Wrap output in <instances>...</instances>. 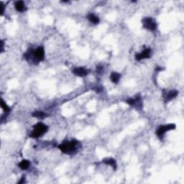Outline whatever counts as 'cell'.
Returning <instances> with one entry per match:
<instances>
[{
    "label": "cell",
    "mask_w": 184,
    "mask_h": 184,
    "mask_svg": "<svg viewBox=\"0 0 184 184\" xmlns=\"http://www.w3.org/2000/svg\"><path fill=\"white\" fill-rule=\"evenodd\" d=\"M25 55L27 58H32L34 62H41L43 61L44 58H45V50H44L43 47L40 46L36 48L35 51L28 52Z\"/></svg>",
    "instance_id": "6da1fadb"
},
{
    "label": "cell",
    "mask_w": 184,
    "mask_h": 184,
    "mask_svg": "<svg viewBox=\"0 0 184 184\" xmlns=\"http://www.w3.org/2000/svg\"><path fill=\"white\" fill-rule=\"evenodd\" d=\"M77 144L78 142L75 140H73L71 141H65V142H62L58 146V148L63 153L71 154L73 153L76 149Z\"/></svg>",
    "instance_id": "7a4b0ae2"
},
{
    "label": "cell",
    "mask_w": 184,
    "mask_h": 184,
    "mask_svg": "<svg viewBox=\"0 0 184 184\" xmlns=\"http://www.w3.org/2000/svg\"><path fill=\"white\" fill-rule=\"evenodd\" d=\"M47 131H48V127L43 123L39 122L33 126V130L31 132L30 137L33 138H38L44 135Z\"/></svg>",
    "instance_id": "3957f363"
},
{
    "label": "cell",
    "mask_w": 184,
    "mask_h": 184,
    "mask_svg": "<svg viewBox=\"0 0 184 184\" xmlns=\"http://www.w3.org/2000/svg\"><path fill=\"white\" fill-rule=\"evenodd\" d=\"M142 25L145 29L150 31L156 30L157 29V23L152 18H145L142 20Z\"/></svg>",
    "instance_id": "277c9868"
},
{
    "label": "cell",
    "mask_w": 184,
    "mask_h": 184,
    "mask_svg": "<svg viewBox=\"0 0 184 184\" xmlns=\"http://www.w3.org/2000/svg\"><path fill=\"white\" fill-rule=\"evenodd\" d=\"M175 127L176 126H175V124H169V125L160 126L156 131L157 135H158L159 137H162L166 132L172 130V129H175Z\"/></svg>",
    "instance_id": "5b68a950"
},
{
    "label": "cell",
    "mask_w": 184,
    "mask_h": 184,
    "mask_svg": "<svg viewBox=\"0 0 184 184\" xmlns=\"http://www.w3.org/2000/svg\"><path fill=\"white\" fill-rule=\"evenodd\" d=\"M151 49L150 48H145L144 51H142L140 53H137L135 55V59L137 61H140L142 59H146V58H150L151 56Z\"/></svg>",
    "instance_id": "8992f818"
},
{
    "label": "cell",
    "mask_w": 184,
    "mask_h": 184,
    "mask_svg": "<svg viewBox=\"0 0 184 184\" xmlns=\"http://www.w3.org/2000/svg\"><path fill=\"white\" fill-rule=\"evenodd\" d=\"M72 72L74 75H77V76H79V77L86 76L88 73V70L85 68H83V67H78V68H73L72 71Z\"/></svg>",
    "instance_id": "52a82bcc"
},
{
    "label": "cell",
    "mask_w": 184,
    "mask_h": 184,
    "mask_svg": "<svg viewBox=\"0 0 184 184\" xmlns=\"http://www.w3.org/2000/svg\"><path fill=\"white\" fill-rule=\"evenodd\" d=\"M102 162H103L104 163L106 164V165H110V166H112V168H114V170H116L117 169L116 160H115V159H113V158H104V159H103Z\"/></svg>",
    "instance_id": "ba28073f"
},
{
    "label": "cell",
    "mask_w": 184,
    "mask_h": 184,
    "mask_svg": "<svg viewBox=\"0 0 184 184\" xmlns=\"http://www.w3.org/2000/svg\"><path fill=\"white\" fill-rule=\"evenodd\" d=\"M15 7L16 10L20 12H22L27 9L26 7H25V3L22 1H18V2H15Z\"/></svg>",
    "instance_id": "9c48e42d"
},
{
    "label": "cell",
    "mask_w": 184,
    "mask_h": 184,
    "mask_svg": "<svg viewBox=\"0 0 184 184\" xmlns=\"http://www.w3.org/2000/svg\"><path fill=\"white\" fill-rule=\"evenodd\" d=\"M178 94V92L177 91H170L169 92H168V94H166L165 96V101L166 102H170V101L173 100V99H175Z\"/></svg>",
    "instance_id": "30bf717a"
},
{
    "label": "cell",
    "mask_w": 184,
    "mask_h": 184,
    "mask_svg": "<svg viewBox=\"0 0 184 184\" xmlns=\"http://www.w3.org/2000/svg\"><path fill=\"white\" fill-rule=\"evenodd\" d=\"M30 165V162L28 160H23L21 161L19 164H18V166L20 169L23 170V171H25V170H28L29 168Z\"/></svg>",
    "instance_id": "8fae6325"
},
{
    "label": "cell",
    "mask_w": 184,
    "mask_h": 184,
    "mask_svg": "<svg viewBox=\"0 0 184 184\" xmlns=\"http://www.w3.org/2000/svg\"><path fill=\"white\" fill-rule=\"evenodd\" d=\"M87 19H88V20L91 22V23L95 24V25H96V24H99V21H100L99 20V17H97L96 15H95L94 14H89V15H88V16H87Z\"/></svg>",
    "instance_id": "7c38bea8"
},
{
    "label": "cell",
    "mask_w": 184,
    "mask_h": 184,
    "mask_svg": "<svg viewBox=\"0 0 184 184\" xmlns=\"http://www.w3.org/2000/svg\"><path fill=\"white\" fill-rule=\"evenodd\" d=\"M120 78H121L120 73H118L117 72H113L112 73V74H111V76H110L111 81H112L113 83H115V84H117V83L119 82Z\"/></svg>",
    "instance_id": "4fadbf2b"
},
{
    "label": "cell",
    "mask_w": 184,
    "mask_h": 184,
    "mask_svg": "<svg viewBox=\"0 0 184 184\" xmlns=\"http://www.w3.org/2000/svg\"><path fill=\"white\" fill-rule=\"evenodd\" d=\"M32 117H35L38 118V119H42L46 117L47 115L45 113H44L43 112H41V111H36V112L32 113Z\"/></svg>",
    "instance_id": "5bb4252c"
},
{
    "label": "cell",
    "mask_w": 184,
    "mask_h": 184,
    "mask_svg": "<svg viewBox=\"0 0 184 184\" xmlns=\"http://www.w3.org/2000/svg\"><path fill=\"white\" fill-rule=\"evenodd\" d=\"M1 106L3 109L4 112H6V113H8V112H10V108L7 106L6 103L5 102V101L2 99V102H1Z\"/></svg>",
    "instance_id": "9a60e30c"
},
{
    "label": "cell",
    "mask_w": 184,
    "mask_h": 184,
    "mask_svg": "<svg viewBox=\"0 0 184 184\" xmlns=\"http://www.w3.org/2000/svg\"><path fill=\"white\" fill-rule=\"evenodd\" d=\"M25 183V177H22L21 181L19 182V183Z\"/></svg>",
    "instance_id": "2e32d148"
}]
</instances>
